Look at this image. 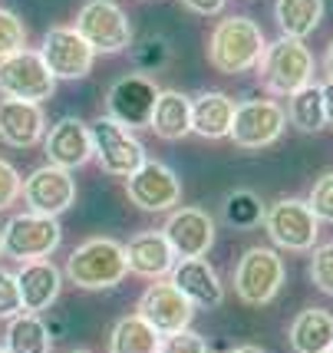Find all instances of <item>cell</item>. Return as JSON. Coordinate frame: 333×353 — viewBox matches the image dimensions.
<instances>
[{
  "instance_id": "cell-34",
  "label": "cell",
  "mask_w": 333,
  "mask_h": 353,
  "mask_svg": "<svg viewBox=\"0 0 333 353\" xmlns=\"http://www.w3.org/2000/svg\"><path fill=\"white\" fill-rule=\"evenodd\" d=\"M159 353H212V350H208L205 337H201V334H195V330L188 327V330H179V334H168V337H162Z\"/></svg>"
},
{
  "instance_id": "cell-33",
  "label": "cell",
  "mask_w": 333,
  "mask_h": 353,
  "mask_svg": "<svg viewBox=\"0 0 333 353\" xmlns=\"http://www.w3.org/2000/svg\"><path fill=\"white\" fill-rule=\"evenodd\" d=\"M307 205L317 215V221H330L333 225V172H323L314 182L310 195H307Z\"/></svg>"
},
{
  "instance_id": "cell-3",
  "label": "cell",
  "mask_w": 333,
  "mask_h": 353,
  "mask_svg": "<svg viewBox=\"0 0 333 353\" xmlns=\"http://www.w3.org/2000/svg\"><path fill=\"white\" fill-rule=\"evenodd\" d=\"M314 73H317V60L310 46L290 37H277L274 43H268L258 63L261 86L271 96H294L297 90L314 83Z\"/></svg>"
},
{
  "instance_id": "cell-13",
  "label": "cell",
  "mask_w": 333,
  "mask_h": 353,
  "mask_svg": "<svg viewBox=\"0 0 333 353\" xmlns=\"http://www.w3.org/2000/svg\"><path fill=\"white\" fill-rule=\"evenodd\" d=\"M40 60L50 70L53 79H86L96 66V50H92L73 27H53L46 30L40 43Z\"/></svg>"
},
{
  "instance_id": "cell-38",
  "label": "cell",
  "mask_w": 333,
  "mask_h": 353,
  "mask_svg": "<svg viewBox=\"0 0 333 353\" xmlns=\"http://www.w3.org/2000/svg\"><path fill=\"white\" fill-rule=\"evenodd\" d=\"M320 96H323V116H327V125H333V79H327L320 86Z\"/></svg>"
},
{
  "instance_id": "cell-15",
  "label": "cell",
  "mask_w": 333,
  "mask_h": 353,
  "mask_svg": "<svg viewBox=\"0 0 333 353\" xmlns=\"http://www.w3.org/2000/svg\"><path fill=\"white\" fill-rule=\"evenodd\" d=\"M155 96H159V86L149 77H142V73L119 77L106 92V116L116 119L119 125H125L129 132L132 129H149Z\"/></svg>"
},
{
  "instance_id": "cell-42",
  "label": "cell",
  "mask_w": 333,
  "mask_h": 353,
  "mask_svg": "<svg viewBox=\"0 0 333 353\" xmlns=\"http://www.w3.org/2000/svg\"><path fill=\"white\" fill-rule=\"evenodd\" d=\"M0 254H3V238H0Z\"/></svg>"
},
{
  "instance_id": "cell-31",
  "label": "cell",
  "mask_w": 333,
  "mask_h": 353,
  "mask_svg": "<svg viewBox=\"0 0 333 353\" xmlns=\"http://www.w3.org/2000/svg\"><path fill=\"white\" fill-rule=\"evenodd\" d=\"M27 40H30L27 23H23L14 10L0 7V60H3V57H10V53H17V50H23Z\"/></svg>"
},
{
  "instance_id": "cell-10",
  "label": "cell",
  "mask_w": 333,
  "mask_h": 353,
  "mask_svg": "<svg viewBox=\"0 0 333 353\" xmlns=\"http://www.w3.org/2000/svg\"><path fill=\"white\" fill-rule=\"evenodd\" d=\"M136 314L149 323L159 337H168V334H179V330H188L192 321H195V307L192 301L185 297L168 277H159L152 281L149 288L142 291L136 304Z\"/></svg>"
},
{
  "instance_id": "cell-36",
  "label": "cell",
  "mask_w": 333,
  "mask_h": 353,
  "mask_svg": "<svg viewBox=\"0 0 333 353\" xmlns=\"http://www.w3.org/2000/svg\"><path fill=\"white\" fill-rule=\"evenodd\" d=\"M20 192H23L20 172H17L7 159H0V212H7L10 205H17V201H20Z\"/></svg>"
},
{
  "instance_id": "cell-39",
  "label": "cell",
  "mask_w": 333,
  "mask_h": 353,
  "mask_svg": "<svg viewBox=\"0 0 333 353\" xmlns=\"http://www.w3.org/2000/svg\"><path fill=\"white\" fill-rule=\"evenodd\" d=\"M323 73H327V79H333V40L327 43V53H323Z\"/></svg>"
},
{
  "instance_id": "cell-5",
  "label": "cell",
  "mask_w": 333,
  "mask_h": 353,
  "mask_svg": "<svg viewBox=\"0 0 333 353\" xmlns=\"http://www.w3.org/2000/svg\"><path fill=\"white\" fill-rule=\"evenodd\" d=\"M284 258L274 248L254 245L241 254V261L234 268V294L241 297L248 307H264L284 288Z\"/></svg>"
},
{
  "instance_id": "cell-30",
  "label": "cell",
  "mask_w": 333,
  "mask_h": 353,
  "mask_svg": "<svg viewBox=\"0 0 333 353\" xmlns=\"http://www.w3.org/2000/svg\"><path fill=\"white\" fill-rule=\"evenodd\" d=\"M129 57H132V66H136L139 73L145 77V73H159V70L172 60V46H168L165 37H155V33H149V37H142L139 43L132 40V46H129Z\"/></svg>"
},
{
  "instance_id": "cell-7",
  "label": "cell",
  "mask_w": 333,
  "mask_h": 353,
  "mask_svg": "<svg viewBox=\"0 0 333 353\" xmlns=\"http://www.w3.org/2000/svg\"><path fill=\"white\" fill-rule=\"evenodd\" d=\"M0 92L7 99H23V103H40L43 106L57 92V79L50 77L40 53L23 46V50H17V53L0 60Z\"/></svg>"
},
{
  "instance_id": "cell-43",
  "label": "cell",
  "mask_w": 333,
  "mask_h": 353,
  "mask_svg": "<svg viewBox=\"0 0 333 353\" xmlns=\"http://www.w3.org/2000/svg\"><path fill=\"white\" fill-rule=\"evenodd\" d=\"M327 353H333V343H330V347H327Z\"/></svg>"
},
{
  "instance_id": "cell-29",
  "label": "cell",
  "mask_w": 333,
  "mask_h": 353,
  "mask_svg": "<svg viewBox=\"0 0 333 353\" xmlns=\"http://www.w3.org/2000/svg\"><path fill=\"white\" fill-rule=\"evenodd\" d=\"M221 208H225V221L231 228L248 231V228H258L261 221H264V201L251 188H234Z\"/></svg>"
},
{
  "instance_id": "cell-9",
  "label": "cell",
  "mask_w": 333,
  "mask_h": 353,
  "mask_svg": "<svg viewBox=\"0 0 333 353\" xmlns=\"http://www.w3.org/2000/svg\"><path fill=\"white\" fill-rule=\"evenodd\" d=\"M264 228L277 248L284 251H310L320 238V221L303 199H277L264 208Z\"/></svg>"
},
{
  "instance_id": "cell-16",
  "label": "cell",
  "mask_w": 333,
  "mask_h": 353,
  "mask_svg": "<svg viewBox=\"0 0 333 353\" xmlns=\"http://www.w3.org/2000/svg\"><path fill=\"white\" fill-rule=\"evenodd\" d=\"M162 234L175 258H205L214 245V218L205 208H172Z\"/></svg>"
},
{
  "instance_id": "cell-24",
  "label": "cell",
  "mask_w": 333,
  "mask_h": 353,
  "mask_svg": "<svg viewBox=\"0 0 333 353\" xmlns=\"http://www.w3.org/2000/svg\"><path fill=\"white\" fill-rule=\"evenodd\" d=\"M287 343L294 353H327L333 343V314L323 307L301 310L287 330Z\"/></svg>"
},
{
  "instance_id": "cell-41",
  "label": "cell",
  "mask_w": 333,
  "mask_h": 353,
  "mask_svg": "<svg viewBox=\"0 0 333 353\" xmlns=\"http://www.w3.org/2000/svg\"><path fill=\"white\" fill-rule=\"evenodd\" d=\"M66 353H90V350H66Z\"/></svg>"
},
{
  "instance_id": "cell-26",
  "label": "cell",
  "mask_w": 333,
  "mask_h": 353,
  "mask_svg": "<svg viewBox=\"0 0 333 353\" xmlns=\"http://www.w3.org/2000/svg\"><path fill=\"white\" fill-rule=\"evenodd\" d=\"M7 353H50L53 350V334L40 321V314H17L7 327Z\"/></svg>"
},
{
  "instance_id": "cell-8",
  "label": "cell",
  "mask_w": 333,
  "mask_h": 353,
  "mask_svg": "<svg viewBox=\"0 0 333 353\" xmlns=\"http://www.w3.org/2000/svg\"><path fill=\"white\" fill-rule=\"evenodd\" d=\"M0 238H3V254H10L14 261H37V258H50L60 248L63 228L57 218L23 212L0 228Z\"/></svg>"
},
{
  "instance_id": "cell-1",
  "label": "cell",
  "mask_w": 333,
  "mask_h": 353,
  "mask_svg": "<svg viewBox=\"0 0 333 353\" xmlns=\"http://www.w3.org/2000/svg\"><path fill=\"white\" fill-rule=\"evenodd\" d=\"M264 50H268L264 30L244 14L221 17L208 33V63L221 77H241L258 70Z\"/></svg>"
},
{
  "instance_id": "cell-44",
  "label": "cell",
  "mask_w": 333,
  "mask_h": 353,
  "mask_svg": "<svg viewBox=\"0 0 333 353\" xmlns=\"http://www.w3.org/2000/svg\"><path fill=\"white\" fill-rule=\"evenodd\" d=\"M0 353H7V347H0Z\"/></svg>"
},
{
  "instance_id": "cell-21",
  "label": "cell",
  "mask_w": 333,
  "mask_h": 353,
  "mask_svg": "<svg viewBox=\"0 0 333 353\" xmlns=\"http://www.w3.org/2000/svg\"><path fill=\"white\" fill-rule=\"evenodd\" d=\"M125 264H129V274L149 277L159 281L172 271L175 264V251L165 241L162 231H139L136 238L125 245Z\"/></svg>"
},
{
  "instance_id": "cell-37",
  "label": "cell",
  "mask_w": 333,
  "mask_h": 353,
  "mask_svg": "<svg viewBox=\"0 0 333 353\" xmlns=\"http://www.w3.org/2000/svg\"><path fill=\"white\" fill-rule=\"evenodd\" d=\"M185 10H192V14L198 17H218L221 10H225L228 0H179Z\"/></svg>"
},
{
  "instance_id": "cell-19",
  "label": "cell",
  "mask_w": 333,
  "mask_h": 353,
  "mask_svg": "<svg viewBox=\"0 0 333 353\" xmlns=\"http://www.w3.org/2000/svg\"><path fill=\"white\" fill-rule=\"evenodd\" d=\"M17 288H20V304L23 314H43L57 304L63 291V271L50 258L37 261H20L17 271Z\"/></svg>"
},
{
  "instance_id": "cell-23",
  "label": "cell",
  "mask_w": 333,
  "mask_h": 353,
  "mask_svg": "<svg viewBox=\"0 0 333 353\" xmlns=\"http://www.w3.org/2000/svg\"><path fill=\"white\" fill-rule=\"evenodd\" d=\"M149 129L165 142H179L192 132V99L179 90H159L149 116Z\"/></svg>"
},
{
  "instance_id": "cell-22",
  "label": "cell",
  "mask_w": 333,
  "mask_h": 353,
  "mask_svg": "<svg viewBox=\"0 0 333 353\" xmlns=\"http://www.w3.org/2000/svg\"><path fill=\"white\" fill-rule=\"evenodd\" d=\"M238 103L221 90H208L192 99V132L201 139H228Z\"/></svg>"
},
{
  "instance_id": "cell-35",
  "label": "cell",
  "mask_w": 333,
  "mask_h": 353,
  "mask_svg": "<svg viewBox=\"0 0 333 353\" xmlns=\"http://www.w3.org/2000/svg\"><path fill=\"white\" fill-rule=\"evenodd\" d=\"M17 314H23L20 304V288H17V274L0 268V321H10Z\"/></svg>"
},
{
  "instance_id": "cell-14",
  "label": "cell",
  "mask_w": 333,
  "mask_h": 353,
  "mask_svg": "<svg viewBox=\"0 0 333 353\" xmlns=\"http://www.w3.org/2000/svg\"><path fill=\"white\" fill-rule=\"evenodd\" d=\"M20 199L27 201L33 215L46 218H60L63 212H70L76 205V179L73 172L57 169V165H40L23 179V192Z\"/></svg>"
},
{
  "instance_id": "cell-2",
  "label": "cell",
  "mask_w": 333,
  "mask_h": 353,
  "mask_svg": "<svg viewBox=\"0 0 333 353\" xmlns=\"http://www.w3.org/2000/svg\"><path fill=\"white\" fill-rule=\"evenodd\" d=\"M125 274V245H119L116 238H86L66 258V277L83 291H109L122 284Z\"/></svg>"
},
{
  "instance_id": "cell-32",
  "label": "cell",
  "mask_w": 333,
  "mask_h": 353,
  "mask_svg": "<svg viewBox=\"0 0 333 353\" xmlns=\"http://www.w3.org/2000/svg\"><path fill=\"white\" fill-rule=\"evenodd\" d=\"M310 281L320 294L333 297V241L310 248Z\"/></svg>"
},
{
  "instance_id": "cell-17",
  "label": "cell",
  "mask_w": 333,
  "mask_h": 353,
  "mask_svg": "<svg viewBox=\"0 0 333 353\" xmlns=\"http://www.w3.org/2000/svg\"><path fill=\"white\" fill-rule=\"evenodd\" d=\"M43 152L46 162L57 169H83L92 159V139L90 125L83 123L79 116H63L43 132Z\"/></svg>"
},
{
  "instance_id": "cell-6",
  "label": "cell",
  "mask_w": 333,
  "mask_h": 353,
  "mask_svg": "<svg viewBox=\"0 0 333 353\" xmlns=\"http://www.w3.org/2000/svg\"><path fill=\"white\" fill-rule=\"evenodd\" d=\"M90 139H92V159L112 179H129L149 159L145 145L125 125H119L109 116H99L96 123H90Z\"/></svg>"
},
{
  "instance_id": "cell-40",
  "label": "cell",
  "mask_w": 333,
  "mask_h": 353,
  "mask_svg": "<svg viewBox=\"0 0 333 353\" xmlns=\"http://www.w3.org/2000/svg\"><path fill=\"white\" fill-rule=\"evenodd\" d=\"M228 353H264L261 347H254V343H241V347H231Z\"/></svg>"
},
{
  "instance_id": "cell-4",
  "label": "cell",
  "mask_w": 333,
  "mask_h": 353,
  "mask_svg": "<svg viewBox=\"0 0 333 353\" xmlns=\"http://www.w3.org/2000/svg\"><path fill=\"white\" fill-rule=\"evenodd\" d=\"M73 30L86 40V43L103 53V57H116V53H125L136 33H132V23L116 0H86L79 10H76V23Z\"/></svg>"
},
{
  "instance_id": "cell-27",
  "label": "cell",
  "mask_w": 333,
  "mask_h": 353,
  "mask_svg": "<svg viewBox=\"0 0 333 353\" xmlns=\"http://www.w3.org/2000/svg\"><path fill=\"white\" fill-rule=\"evenodd\" d=\"M162 337L139 314H125L109 334V353H159Z\"/></svg>"
},
{
  "instance_id": "cell-11",
  "label": "cell",
  "mask_w": 333,
  "mask_h": 353,
  "mask_svg": "<svg viewBox=\"0 0 333 353\" xmlns=\"http://www.w3.org/2000/svg\"><path fill=\"white\" fill-rule=\"evenodd\" d=\"M125 195L142 212H172L182 205V179L159 159H145L129 179H125Z\"/></svg>"
},
{
  "instance_id": "cell-18",
  "label": "cell",
  "mask_w": 333,
  "mask_h": 353,
  "mask_svg": "<svg viewBox=\"0 0 333 353\" xmlns=\"http://www.w3.org/2000/svg\"><path fill=\"white\" fill-rule=\"evenodd\" d=\"M168 281L192 301L195 310H214L225 304V284L205 258H175L172 271H168Z\"/></svg>"
},
{
  "instance_id": "cell-20",
  "label": "cell",
  "mask_w": 333,
  "mask_h": 353,
  "mask_svg": "<svg viewBox=\"0 0 333 353\" xmlns=\"http://www.w3.org/2000/svg\"><path fill=\"white\" fill-rule=\"evenodd\" d=\"M46 112L40 103H23V99H0V142L10 149H33L43 142Z\"/></svg>"
},
{
  "instance_id": "cell-28",
  "label": "cell",
  "mask_w": 333,
  "mask_h": 353,
  "mask_svg": "<svg viewBox=\"0 0 333 353\" xmlns=\"http://www.w3.org/2000/svg\"><path fill=\"white\" fill-rule=\"evenodd\" d=\"M287 123L297 125L301 132H320V129H327V116H323V96H320V86L317 83H310V86H303L297 90L294 96H287Z\"/></svg>"
},
{
  "instance_id": "cell-12",
  "label": "cell",
  "mask_w": 333,
  "mask_h": 353,
  "mask_svg": "<svg viewBox=\"0 0 333 353\" xmlns=\"http://www.w3.org/2000/svg\"><path fill=\"white\" fill-rule=\"evenodd\" d=\"M284 129H287V116L274 99H248V103L234 109V123H231L228 139L238 149L254 152V149L274 145L277 139L284 136Z\"/></svg>"
},
{
  "instance_id": "cell-25",
  "label": "cell",
  "mask_w": 333,
  "mask_h": 353,
  "mask_svg": "<svg viewBox=\"0 0 333 353\" xmlns=\"http://www.w3.org/2000/svg\"><path fill=\"white\" fill-rule=\"evenodd\" d=\"M274 20L281 37L307 40L323 20V0H274Z\"/></svg>"
}]
</instances>
